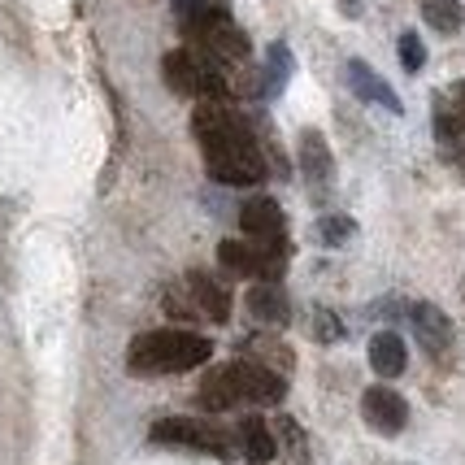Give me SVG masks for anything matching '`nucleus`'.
Masks as SVG:
<instances>
[{
	"mask_svg": "<svg viewBox=\"0 0 465 465\" xmlns=\"http://www.w3.org/2000/svg\"><path fill=\"white\" fill-rule=\"evenodd\" d=\"M192 131L204 148V165H209V179L226 183V187H252L265 179V157L248 122L240 114H231L226 104L204 101L192 114Z\"/></svg>",
	"mask_w": 465,
	"mask_h": 465,
	"instance_id": "f257e3e1",
	"label": "nucleus"
},
{
	"mask_svg": "<svg viewBox=\"0 0 465 465\" xmlns=\"http://www.w3.org/2000/svg\"><path fill=\"white\" fill-rule=\"evenodd\" d=\"M213 357V344L196 335V331H179V326H165V331H143L131 340L126 365L131 374H183V370H196Z\"/></svg>",
	"mask_w": 465,
	"mask_h": 465,
	"instance_id": "f03ea898",
	"label": "nucleus"
},
{
	"mask_svg": "<svg viewBox=\"0 0 465 465\" xmlns=\"http://www.w3.org/2000/svg\"><path fill=\"white\" fill-rule=\"evenodd\" d=\"M162 74H165V87L174 96H204V101H226L231 83L226 74L218 70V61H209L204 53L196 48H174L162 57Z\"/></svg>",
	"mask_w": 465,
	"mask_h": 465,
	"instance_id": "7ed1b4c3",
	"label": "nucleus"
},
{
	"mask_svg": "<svg viewBox=\"0 0 465 465\" xmlns=\"http://www.w3.org/2000/svg\"><path fill=\"white\" fill-rule=\"evenodd\" d=\"M183 31H187V40L196 44L209 61H231V65H235V61L248 57V35L231 22V14H226L223 5L209 9V14L196 18L192 26H183Z\"/></svg>",
	"mask_w": 465,
	"mask_h": 465,
	"instance_id": "20e7f679",
	"label": "nucleus"
},
{
	"mask_svg": "<svg viewBox=\"0 0 465 465\" xmlns=\"http://www.w3.org/2000/svg\"><path fill=\"white\" fill-rule=\"evenodd\" d=\"M153 444H170V448H192V452H209V457H226V435L218 426L196 422V418H162L148 430Z\"/></svg>",
	"mask_w": 465,
	"mask_h": 465,
	"instance_id": "39448f33",
	"label": "nucleus"
},
{
	"mask_svg": "<svg viewBox=\"0 0 465 465\" xmlns=\"http://www.w3.org/2000/svg\"><path fill=\"white\" fill-rule=\"evenodd\" d=\"M361 418H365V426L379 430V435H401L409 426V405H405V396L391 391V387H365Z\"/></svg>",
	"mask_w": 465,
	"mask_h": 465,
	"instance_id": "423d86ee",
	"label": "nucleus"
},
{
	"mask_svg": "<svg viewBox=\"0 0 465 465\" xmlns=\"http://www.w3.org/2000/svg\"><path fill=\"white\" fill-rule=\"evenodd\" d=\"M240 226L248 243H279L287 240V218L279 201H270V196H252V201L240 209Z\"/></svg>",
	"mask_w": 465,
	"mask_h": 465,
	"instance_id": "0eeeda50",
	"label": "nucleus"
},
{
	"mask_svg": "<svg viewBox=\"0 0 465 465\" xmlns=\"http://www.w3.org/2000/svg\"><path fill=\"white\" fill-rule=\"evenodd\" d=\"M235 374H240V391H243V405H279L283 401V374L270 370L262 361H235Z\"/></svg>",
	"mask_w": 465,
	"mask_h": 465,
	"instance_id": "6e6552de",
	"label": "nucleus"
},
{
	"mask_svg": "<svg viewBox=\"0 0 465 465\" xmlns=\"http://www.w3.org/2000/svg\"><path fill=\"white\" fill-rule=\"evenodd\" d=\"M409 322H413V335H418V344L430 352V357H440L452 348V322H448V313L440 304L430 301H418L409 309Z\"/></svg>",
	"mask_w": 465,
	"mask_h": 465,
	"instance_id": "1a4fd4ad",
	"label": "nucleus"
},
{
	"mask_svg": "<svg viewBox=\"0 0 465 465\" xmlns=\"http://www.w3.org/2000/svg\"><path fill=\"white\" fill-rule=\"evenodd\" d=\"M301 174L313 192H326L335 183V157H331V143L322 131H301Z\"/></svg>",
	"mask_w": 465,
	"mask_h": 465,
	"instance_id": "9d476101",
	"label": "nucleus"
},
{
	"mask_svg": "<svg viewBox=\"0 0 465 465\" xmlns=\"http://www.w3.org/2000/svg\"><path fill=\"white\" fill-rule=\"evenodd\" d=\"M348 87H352L365 104H379L387 114H405V104H401V96L391 92V83H387L370 61H348Z\"/></svg>",
	"mask_w": 465,
	"mask_h": 465,
	"instance_id": "9b49d317",
	"label": "nucleus"
},
{
	"mask_svg": "<svg viewBox=\"0 0 465 465\" xmlns=\"http://www.w3.org/2000/svg\"><path fill=\"white\" fill-rule=\"evenodd\" d=\"M201 405L209 413H226V409L243 405V391H240V374H235V361L231 365H218V370H209L201 383Z\"/></svg>",
	"mask_w": 465,
	"mask_h": 465,
	"instance_id": "f8f14e48",
	"label": "nucleus"
},
{
	"mask_svg": "<svg viewBox=\"0 0 465 465\" xmlns=\"http://www.w3.org/2000/svg\"><path fill=\"white\" fill-rule=\"evenodd\" d=\"M187 292H192V301L201 309L204 318H213V322H226L231 318V292H226L213 274H204V270H192V279H187Z\"/></svg>",
	"mask_w": 465,
	"mask_h": 465,
	"instance_id": "ddd939ff",
	"label": "nucleus"
},
{
	"mask_svg": "<svg viewBox=\"0 0 465 465\" xmlns=\"http://www.w3.org/2000/svg\"><path fill=\"white\" fill-rule=\"evenodd\" d=\"M248 313L265 326H287L292 301H287V292L279 283H257V287H248Z\"/></svg>",
	"mask_w": 465,
	"mask_h": 465,
	"instance_id": "4468645a",
	"label": "nucleus"
},
{
	"mask_svg": "<svg viewBox=\"0 0 465 465\" xmlns=\"http://www.w3.org/2000/svg\"><path fill=\"white\" fill-rule=\"evenodd\" d=\"M370 365H374V374L379 379H401L409 365V348L405 340L396 335V331H379L374 340H370Z\"/></svg>",
	"mask_w": 465,
	"mask_h": 465,
	"instance_id": "2eb2a0df",
	"label": "nucleus"
},
{
	"mask_svg": "<svg viewBox=\"0 0 465 465\" xmlns=\"http://www.w3.org/2000/svg\"><path fill=\"white\" fill-rule=\"evenodd\" d=\"M218 265L235 279H262V252L248 240H223L218 243Z\"/></svg>",
	"mask_w": 465,
	"mask_h": 465,
	"instance_id": "dca6fc26",
	"label": "nucleus"
},
{
	"mask_svg": "<svg viewBox=\"0 0 465 465\" xmlns=\"http://www.w3.org/2000/svg\"><path fill=\"white\" fill-rule=\"evenodd\" d=\"M240 444H243V457L248 461H274V452H279V444H274V435H270V426H265V418H243L240 422Z\"/></svg>",
	"mask_w": 465,
	"mask_h": 465,
	"instance_id": "f3484780",
	"label": "nucleus"
},
{
	"mask_svg": "<svg viewBox=\"0 0 465 465\" xmlns=\"http://www.w3.org/2000/svg\"><path fill=\"white\" fill-rule=\"evenodd\" d=\"M292 70H296L292 48H287V44H270V53H265V74H262V96H279L283 83L292 79Z\"/></svg>",
	"mask_w": 465,
	"mask_h": 465,
	"instance_id": "a211bd4d",
	"label": "nucleus"
},
{
	"mask_svg": "<svg viewBox=\"0 0 465 465\" xmlns=\"http://www.w3.org/2000/svg\"><path fill=\"white\" fill-rule=\"evenodd\" d=\"M422 18L430 31H440V35H457L461 31V0H422Z\"/></svg>",
	"mask_w": 465,
	"mask_h": 465,
	"instance_id": "6ab92c4d",
	"label": "nucleus"
},
{
	"mask_svg": "<svg viewBox=\"0 0 465 465\" xmlns=\"http://www.w3.org/2000/svg\"><path fill=\"white\" fill-rule=\"evenodd\" d=\"M435 140H440V148H448V143H461L465 140V122L457 109H448L444 101H435Z\"/></svg>",
	"mask_w": 465,
	"mask_h": 465,
	"instance_id": "aec40b11",
	"label": "nucleus"
},
{
	"mask_svg": "<svg viewBox=\"0 0 465 465\" xmlns=\"http://www.w3.org/2000/svg\"><path fill=\"white\" fill-rule=\"evenodd\" d=\"M352 231H357V226H352V218H344V213H326L322 223L313 226L318 243H331V248H335V243H344Z\"/></svg>",
	"mask_w": 465,
	"mask_h": 465,
	"instance_id": "412c9836",
	"label": "nucleus"
},
{
	"mask_svg": "<svg viewBox=\"0 0 465 465\" xmlns=\"http://www.w3.org/2000/svg\"><path fill=\"white\" fill-rule=\"evenodd\" d=\"M401 65H405L409 74H418L426 65V44L418 40V31H405V35H401Z\"/></svg>",
	"mask_w": 465,
	"mask_h": 465,
	"instance_id": "4be33fe9",
	"label": "nucleus"
},
{
	"mask_svg": "<svg viewBox=\"0 0 465 465\" xmlns=\"http://www.w3.org/2000/svg\"><path fill=\"white\" fill-rule=\"evenodd\" d=\"M340 335H344L340 318H335L331 309H313V340H322V344H335Z\"/></svg>",
	"mask_w": 465,
	"mask_h": 465,
	"instance_id": "5701e85b",
	"label": "nucleus"
},
{
	"mask_svg": "<svg viewBox=\"0 0 465 465\" xmlns=\"http://www.w3.org/2000/svg\"><path fill=\"white\" fill-rule=\"evenodd\" d=\"M448 96H452V109H457V114H461V122H465V79L452 83V87H448Z\"/></svg>",
	"mask_w": 465,
	"mask_h": 465,
	"instance_id": "b1692460",
	"label": "nucleus"
},
{
	"mask_svg": "<svg viewBox=\"0 0 465 465\" xmlns=\"http://www.w3.org/2000/svg\"><path fill=\"white\" fill-rule=\"evenodd\" d=\"M344 5H348V9H352V0H344Z\"/></svg>",
	"mask_w": 465,
	"mask_h": 465,
	"instance_id": "393cba45",
	"label": "nucleus"
}]
</instances>
